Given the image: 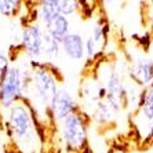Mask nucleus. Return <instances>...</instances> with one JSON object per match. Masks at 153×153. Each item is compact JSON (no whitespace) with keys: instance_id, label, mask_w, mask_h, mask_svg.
<instances>
[{"instance_id":"f257e3e1","label":"nucleus","mask_w":153,"mask_h":153,"mask_svg":"<svg viewBox=\"0 0 153 153\" xmlns=\"http://www.w3.org/2000/svg\"><path fill=\"white\" fill-rule=\"evenodd\" d=\"M4 137L18 153H44L46 130L28 101H19L0 112Z\"/></svg>"},{"instance_id":"f03ea898","label":"nucleus","mask_w":153,"mask_h":153,"mask_svg":"<svg viewBox=\"0 0 153 153\" xmlns=\"http://www.w3.org/2000/svg\"><path fill=\"white\" fill-rule=\"evenodd\" d=\"M28 65L32 69V73H30V85L25 101L30 103L37 116V120L44 127V130H47L54 127L50 119V106L64 79L55 64L39 61V62H28Z\"/></svg>"},{"instance_id":"7ed1b4c3","label":"nucleus","mask_w":153,"mask_h":153,"mask_svg":"<svg viewBox=\"0 0 153 153\" xmlns=\"http://www.w3.org/2000/svg\"><path fill=\"white\" fill-rule=\"evenodd\" d=\"M90 117L82 111L73 113L55 124L58 139L62 149L68 153H87L88 152V132Z\"/></svg>"},{"instance_id":"20e7f679","label":"nucleus","mask_w":153,"mask_h":153,"mask_svg":"<svg viewBox=\"0 0 153 153\" xmlns=\"http://www.w3.org/2000/svg\"><path fill=\"white\" fill-rule=\"evenodd\" d=\"M30 73L32 69L28 62L24 65L13 62L8 71L0 77V112L8 109L15 102L26 100Z\"/></svg>"},{"instance_id":"39448f33","label":"nucleus","mask_w":153,"mask_h":153,"mask_svg":"<svg viewBox=\"0 0 153 153\" xmlns=\"http://www.w3.org/2000/svg\"><path fill=\"white\" fill-rule=\"evenodd\" d=\"M43 37L44 28L37 21L30 19L24 24L19 35V50L28 62L43 61Z\"/></svg>"},{"instance_id":"423d86ee","label":"nucleus","mask_w":153,"mask_h":153,"mask_svg":"<svg viewBox=\"0 0 153 153\" xmlns=\"http://www.w3.org/2000/svg\"><path fill=\"white\" fill-rule=\"evenodd\" d=\"M127 76L130 82L143 90L153 87V59L139 51L128 61Z\"/></svg>"},{"instance_id":"0eeeda50","label":"nucleus","mask_w":153,"mask_h":153,"mask_svg":"<svg viewBox=\"0 0 153 153\" xmlns=\"http://www.w3.org/2000/svg\"><path fill=\"white\" fill-rule=\"evenodd\" d=\"M77 112H80L79 98L71 90L61 85L50 106V119L53 126L55 127V124L62 121L65 117H68L73 113H77Z\"/></svg>"},{"instance_id":"6e6552de","label":"nucleus","mask_w":153,"mask_h":153,"mask_svg":"<svg viewBox=\"0 0 153 153\" xmlns=\"http://www.w3.org/2000/svg\"><path fill=\"white\" fill-rule=\"evenodd\" d=\"M61 51L72 62H77V64L79 62H83L85 59L84 36L80 32H73L72 30L61 42Z\"/></svg>"},{"instance_id":"1a4fd4ad","label":"nucleus","mask_w":153,"mask_h":153,"mask_svg":"<svg viewBox=\"0 0 153 153\" xmlns=\"http://www.w3.org/2000/svg\"><path fill=\"white\" fill-rule=\"evenodd\" d=\"M153 120V87L142 90L138 109L134 113V123L137 130H142L149 121Z\"/></svg>"},{"instance_id":"9d476101","label":"nucleus","mask_w":153,"mask_h":153,"mask_svg":"<svg viewBox=\"0 0 153 153\" xmlns=\"http://www.w3.org/2000/svg\"><path fill=\"white\" fill-rule=\"evenodd\" d=\"M90 123H94L97 127H109L114 123L117 113L112 109V106L106 101H98L90 113Z\"/></svg>"},{"instance_id":"9b49d317","label":"nucleus","mask_w":153,"mask_h":153,"mask_svg":"<svg viewBox=\"0 0 153 153\" xmlns=\"http://www.w3.org/2000/svg\"><path fill=\"white\" fill-rule=\"evenodd\" d=\"M58 14V0H42L35 6V21L39 22L43 28H46Z\"/></svg>"},{"instance_id":"f8f14e48","label":"nucleus","mask_w":153,"mask_h":153,"mask_svg":"<svg viewBox=\"0 0 153 153\" xmlns=\"http://www.w3.org/2000/svg\"><path fill=\"white\" fill-rule=\"evenodd\" d=\"M44 30L50 36H53L55 40H58V42L61 43L64 40L65 36H68L69 33L72 32L71 18H66V17H64V15L58 14L57 17L54 18L53 21L44 28Z\"/></svg>"},{"instance_id":"ddd939ff","label":"nucleus","mask_w":153,"mask_h":153,"mask_svg":"<svg viewBox=\"0 0 153 153\" xmlns=\"http://www.w3.org/2000/svg\"><path fill=\"white\" fill-rule=\"evenodd\" d=\"M109 35H111V26L105 18L98 17L97 21L93 24L91 30L88 32V36L95 42V44L101 50H105L108 42H109Z\"/></svg>"},{"instance_id":"4468645a","label":"nucleus","mask_w":153,"mask_h":153,"mask_svg":"<svg viewBox=\"0 0 153 153\" xmlns=\"http://www.w3.org/2000/svg\"><path fill=\"white\" fill-rule=\"evenodd\" d=\"M61 54H62L61 43L44 30V37H43V61L54 64V61H57Z\"/></svg>"},{"instance_id":"2eb2a0df","label":"nucleus","mask_w":153,"mask_h":153,"mask_svg":"<svg viewBox=\"0 0 153 153\" xmlns=\"http://www.w3.org/2000/svg\"><path fill=\"white\" fill-rule=\"evenodd\" d=\"M24 10V3L19 0H0V17L17 18Z\"/></svg>"},{"instance_id":"dca6fc26","label":"nucleus","mask_w":153,"mask_h":153,"mask_svg":"<svg viewBox=\"0 0 153 153\" xmlns=\"http://www.w3.org/2000/svg\"><path fill=\"white\" fill-rule=\"evenodd\" d=\"M59 14L66 18L79 14V1L77 0H58Z\"/></svg>"},{"instance_id":"f3484780","label":"nucleus","mask_w":153,"mask_h":153,"mask_svg":"<svg viewBox=\"0 0 153 153\" xmlns=\"http://www.w3.org/2000/svg\"><path fill=\"white\" fill-rule=\"evenodd\" d=\"M11 64H13V55L7 48L0 46V77L8 71Z\"/></svg>"},{"instance_id":"a211bd4d","label":"nucleus","mask_w":153,"mask_h":153,"mask_svg":"<svg viewBox=\"0 0 153 153\" xmlns=\"http://www.w3.org/2000/svg\"><path fill=\"white\" fill-rule=\"evenodd\" d=\"M143 145H153V120L145 126V134L141 137Z\"/></svg>"},{"instance_id":"6ab92c4d","label":"nucleus","mask_w":153,"mask_h":153,"mask_svg":"<svg viewBox=\"0 0 153 153\" xmlns=\"http://www.w3.org/2000/svg\"><path fill=\"white\" fill-rule=\"evenodd\" d=\"M3 143H4V132L0 131V149L3 148Z\"/></svg>"},{"instance_id":"aec40b11","label":"nucleus","mask_w":153,"mask_h":153,"mask_svg":"<svg viewBox=\"0 0 153 153\" xmlns=\"http://www.w3.org/2000/svg\"><path fill=\"white\" fill-rule=\"evenodd\" d=\"M0 131H3V126H1V119H0Z\"/></svg>"}]
</instances>
